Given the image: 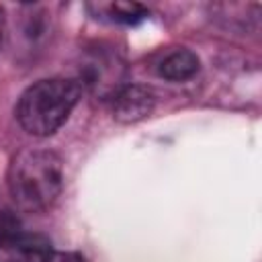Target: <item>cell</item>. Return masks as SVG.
<instances>
[{"instance_id":"obj_2","label":"cell","mask_w":262,"mask_h":262,"mask_svg":"<svg viewBox=\"0 0 262 262\" xmlns=\"http://www.w3.org/2000/svg\"><path fill=\"white\" fill-rule=\"evenodd\" d=\"M82 96V84L74 78H45L31 84L18 98L14 115L20 127L35 135H53L72 115Z\"/></svg>"},{"instance_id":"obj_4","label":"cell","mask_w":262,"mask_h":262,"mask_svg":"<svg viewBox=\"0 0 262 262\" xmlns=\"http://www.w3.org/2000/svg\"><path fill=\"white\" fill-rule=\"evenodd\" d=\"M156 106V94L141 84H129L113 96V117L119 123H137Z\"/></svg>"},{"instance_id":"obj_8","label":"cell","mask_w":262,"mask_h":262,"mask_svg":"<svg viewBox=\"0 0 262 262\" xmlns=\"http://www.w3.org/2000/svg\"><path fill=\"white\" fill-rule=\"evenodd\" d=\"M2 35H4V8L0 6V41H2Z\"/></svg>"},{"instance_id":"obj_7","label":"cell","mask_w":262,"mask_h":262,"mask_svg":"<svg viewBox=\"0 0 262 262\" xmlns=\"http://www.w3.org/2000/svg\"><path fill=\"white\" fill-rule=\"evenodd\" d=\"M43 262H86V258L78 252H57V250H51Z\"/></svg>"},{"instance_id":"obj_3","label":"cell","mask_w":262,"mask_h":262,"mask_svg":"<svg viewBox=\"0 0 262 262\" xmlns=\"http://www.w3.org/2000/svg\"><path fill=\"white\" fill-rule=\"evenodd\" d=\"M47 237L37 233H20L14 227L0 229V262H43L51 252Z\"/></svg>"},{"instance_id":"obj_1","label":"cell","mask_w":262,"mask_h":262,"mask_svg":"<svg viewBox=\"0 0 262 262\" xmlns=\"http://www.w3.org/2000/svg\"><path fill=\"white\" fill-rule=\"evenodd\" d=\"M6 182L18 209L29 213L45 211L61 192V160L49 149H23L12 158Z\"/></svg>"},{"instance_id":"obj_6","label":"cell","mask_w":262,"mask_h":262,"mask_svg":"<svg viewBox=\"0 0 262 262\" xmlns=\"http://www.w3.org/2000/svg\"><path fill=\"white\" fill-rule=\"evenodd\" d=\"M98 14L108 16V20L113 23L135 25L147 16V10L137 2H108V4H98Z\"/></svg>"},{"instance_id":"obj_5","label":"cell","mask_w":262,"mask_h":262,"mask_svg":"<svg viewBox=\"0 0 262 262\" xmlns=\"http://www.w3.org/2000/svg\"><path fill=\"white\" fill-rule=\"evenodd\" d=\"M199 66H201V61H199L196 53H192L188 49H178L162 59L160 76L170 82H184V80H190L199 72Z\"/></svg>"}]
</instances>
